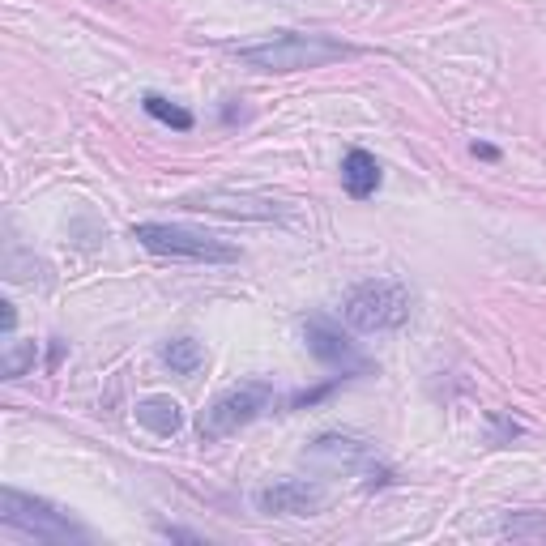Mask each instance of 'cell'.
I'll use <instances>...</instances> for the list:
<instances>
[{
  "mask_svg": "<svg viewBox=\"0 0 546 546\" xmlns=\"http://www.w3.org/2000/svg\"><path fill=\"white\" fill-rule=\"evenodd\" d=\"M13 325H18V308H13V303H0V329H5V337L13 333Z\"/></svg>",
  "mask_w": 546,
  "mask_h": 546,
  "instance_id": "cell-15",
  "label": "cell"
},
{
  "mask_svg": "<svg viewBox=\"0 0 546 546\" xmlns=\"http://www.w3.org/2000/svg\"><path fill=\"white\" fill-rule=\"evenodd\" d=\"M133 239L141 248L158 252V256H184V261H210V265L239 261V248L222 244V239H214V235L188 231V227H167V222H137Z\"/></svg>",
  "mask_w": 546,
  "mask_h": 546,
  "instance_id": "cell-4",
  "label": "cell"
},
{
  "mask_svg": "<svg viewBox=\"0 0 546 546\" xmlns=\"http://www.w3.org/2000/svg\"><path fill=\"white\" fill-rule=\"evenodd\" d=\"M414 299L401 282L389 278H376V282H359L355 291L346 295L342 312L350 320V329L359 333H384V329H401L410 320Z\"/></svg>",
  "mask_w": 546,
  "mask_h": 546,
  "instance_id": "cell-2",
  "label": "cell"
},
{
  "mask_svg": "<svg viewBox=\"0 0 546 546\" xmlns=\"http://www.w3.org/2000/svg\"><path fill=\"white\" fill-rule=\"evenodd\" d=\"M303 342H308L312 355L325 363V367H333V372H342V376H350V372H367V359L355 350V342H350L342 329H333L329 320L312 316L308 325H303Z\"/></svg>",
  "mask_w": 546,
  "mask_h": 546,
  "instance_id": "cell-6",
  "label": "cell"
},
{
  "mask_svg": "<svg viewBox=\"0 0 546 546\" xmlns=\"http://www.w3.org/2000/svg\"><path fill=\"white\" fill-rule=\"evenodd\" d=\"M367 440L359 436H342V431H325V436H316L312 448L303 457H308L312 465H325V470H355V465L367 461Z\"/></svg>",
  "mask_w": 546,
  "mask_h": 546,
  "instance_id": "cell-8",
  "label": "cell"
},
{
  "mask_svg": "<svg viewBox=\"0 0 546 546\" xmlns=\"http://www.w3.org/2000/svg\"><path fill=\"white\" fill-rule=\"evenodd\" d=\"M320 504H325V491L316 483H303V478H282V483L256 491V508L265 517H312Z\"/></svg>",
  "mask_w": 546,
  "mask_h": 546,
  "instance_id": "cell-7",
  "label": "cell"
},
{
  "mask_svg": "<svg viewBox=\"0 0 546 546\" xmlns=\"http://www.w3.org/2000/svg\"><path fill=\"white\" fill-rule=\"evenodd\" d=\"M0 521L39 542H82L86 538V529H77L60 508H52L47 500H35V495H22L18 487L0 491Z\"/></svg>",
  "mask_w": 546,
  "mask_h": 546,
  "instance_id": "cell-3",
  "label": "cell"
},
{
  "mask_svg": "<svg viewBox=\"0 0 546 546\" xmlns=\"http://www.w3.org/2000/svg\"><path fill=\"white\" fill-rule=\"evenodd\" d=\"M137 423L154 431V436H175V431L184 427V410L175 397H146L137 406Z\"/></svg>",
  "mask_w": 546,
  "mask_h": 546,
  "instance_id": "cell-11",
  "label": "cell"
},
{
  "mask_svg": "<svg viewBox=\"0 0 546 546\" xmlns=\"http://www.w3.org/2000/svg\"><path fill=\"white\" fill-rule=\"evenodd\" d=\"M188 205L197 210H214V214H239V218H278L282 210L269 201H248V197H231V192H205V197H192Z\"/></svg>",
  "mask_w": 546,
  "mask_h": 546,
  "instance_id": "cell-10",
  "label": "cell"
},
{
  "mask_svg": "<svg viewBox=\"0 0 546 546\" xmlns=\"http://www.w3.org/2000/svg\"><path fill=\"white\" fill-rule=\"evenodd\" d=\"M235 60L252 64L261 73H303V69H325L333 60L359 56V47L337 43L329 35H299V30H278L261 43H235L227 47Z\"/></svg>",
  "mask_w": 546,
  "mask_h": 546,
  "instance_id": "cell-1",
  "label": "cell"
},
{
  "mask_svg": "<svg viewBox=\"0 0 546 546\" xmlns=\"http://www.w3.org/2000/svg\"><path fill=\"white\" fill-rule=\"evenodd\" d=\"M141 107H146L158 124H171L175 133H188V128H192V111H184L180 103L163 99V94H146V99H141Z\"/></svg>",
  "mask_w": 546,
  "mask_h": 546,
  "instance_id": "cell-13",
  "label": "cell"
},
{
  "mask_svg": "<svg viewBox=\"0 0 546 546\" xmlns=\"http://www.w3.org/2000/svg\"><path fill=\"white\" fill-rule=\"evenodd\" d=\"M269 401H273L269 384H239V389L222 393L210 410H201V419H197L201 440H227V436H235L239 427H248L252 419H261V414L269 410Z\"/></svg>",
  "mask_w": 546,
  "mask_h": 546,
  "instance_id": "cell-5",
  "label": "cell"
},
{
  "mask_svg": "<svg viewBox=\"0 0 546 546\" xmlns=\"http://www.w3.org/2000/svg\"><path fill=\"white\" fill-rule=\"evenodd\" d=\"M35 363V342H26V346H18V350H9L5 355V376L9 380H18V376H26V367Z\"/></svg>",
  "mask_w": 546,
  "mask_h": 546,
  "instance_id": "cell-14",
  "label": "cell"
},
{
  "mask_svg": "<svg viewBox=\"0 0 546 546\" xmlns=\"http://www.w3.org/2000/svg\"><path fill=\"white\" fill-rule=\"evenodd\" d=\"M342 184H346V192L350 197H372V192L380 188V163L367 150H350L346 158H342Z\"/></svg>",
  "mask_w": 546,
  "mask_h": 546,
  "instance_id": "cell-9",
  "label": "cell"
},
{
  "mask_svg": "<svg viewBox=\"0 0 546 546\" xmlns=\"http://www.w3.org/2000/svg\"><path fill=\"white\" fill-rule=\"evenodd\" d=\"M163 363L175 376H197L201 363H205V350H201L197 337H171V342L163 346Z\"/></svg>",
  "mask_w": 546,
  "mask_h": 546,
  "instance_id": "cell-12",
  "label": "cell"
}]
</instances>
